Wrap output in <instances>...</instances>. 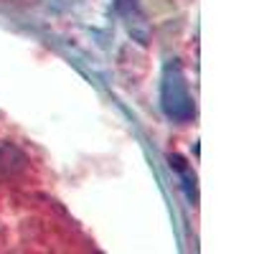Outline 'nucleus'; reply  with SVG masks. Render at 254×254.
<instances>
[{
    "mask_svg": "<svg viewBox=\"0 0 254 254\" xmlns=\"http://www.w3.org/2000/svg\"><path fill=\"white\" fill-rule=\"evenodd\" d=\"M171 74L165 76L163 84V104H165V112L176 117V120H188L193 115V107H190V97L186 92V84L181 79V74L176 69H168Z\"/></svg>",
    "mask_w": 254,
    "mask_h": 254,
    "instance_id": "nucleus-1",
    "label": "nucleus"
}]
</instances>
